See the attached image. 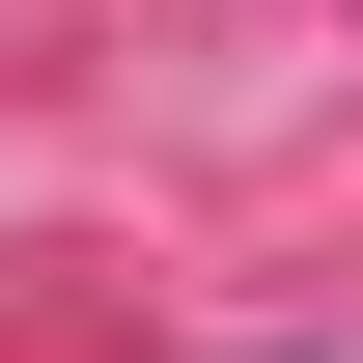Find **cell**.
I'll list each match as a JSON object with an SVG mask.
<instances>
[]
</instances>
